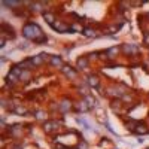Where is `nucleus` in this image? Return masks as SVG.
<instances>
[{
  "mask_svg": "<svg viewBox=\"0 0 149 149\" xmlns=\"http://www.w3.org/2000/svg\"><path fill=\"white\" fill-rule=\"evenodd\" d=\"M24 34H26L27 37H30V39L34 40V42H43L45 40L40 29L37 27L36 24H27L26 29H24Z\"/></svg>",
  "mask_w": 149,
  "mask_h": 149,
  "instance_id": "obj_1",
  "label": "nucleus"
}]
</instances>
